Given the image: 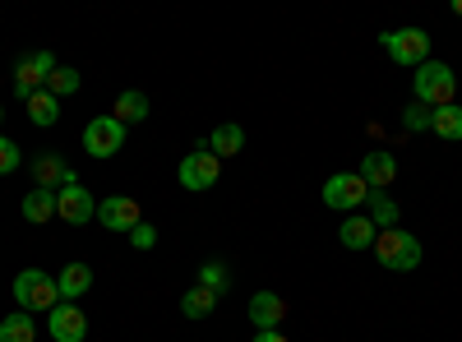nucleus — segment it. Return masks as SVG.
I'll list each match as a JSON object with an SVG mask.
<instances>
[{
  "instance_id": "obj_1",
  "label": "nucleus",
  "mask_w": 462,
  "mask_h": 342,
  "mask_svg": "<svg viewBox=\"0 0 462 342\" xmlns=\"http://www.w3.org/2000/svg\"><path fill=\"white\" fill-rule=\"evenodd\" d=\"M370 250L379 259V269H389V273H411L420 263V241L407 232V226H389V232H379Z\"/></svg>"
},
{
  "instance_id": "obj_2",
  "label": "nucleus",
  "mask_w": 462,
  "mask_h": 342,
  "mask_svg": "<svg viewBox=\"0 0 462 342\" xmlns=\"http://www.w3.org/2000/svg\"><path fill=\"white\" fill-rule=\"evenodd\" d=\"M14 300H19V310H56L60 306V287H56V278L47 273V269H19V278H14Z\"/></svg>"
},
{
  "instance_id": "obj_3",
  "label": "nucleus",
  "mask_w": 462,
  "mask_h": 342,
  "mask_svg": "<svg viewBox=\"0 0 462 342\" xmlns=\"http://www.w3.org/2000/svg\"><path fill=\"white\" fill-rule=\"evenodd\" d=\"M416 102H426V106H448V102H457V79H453V69H448L444 60L416 65Z\"/></svg>"
},
{
  "instance_id": "obj_4",
  "label": "nucleus",
  "mask_w": 462,
  "mask_h": 342,
  "mask_svg": "<svg viewBox=\"0 0 462 342\" xmlns=\"http://www.w3.org/2000/svg\"><path fill=\"white\" fill-rule=\"evenodd\" d=\"M379 42H383V51H389L393 65L416 69V65L430 60V32L426 28H393V32H383Z\"/></svg>"
},
{
  "instance_id": "obj_5",
  "label": "nucleus",
  "mask_w": 462,
  "mask_h": 342,
  "mask_svg": "<svg viewBox=\"0 0 462 342\" xmlns=\"http://www.w3.org/2000/svg\"><path fill=\"white\" fill-rule=\"evenodd\" d=\"M324 204L346 217V213H356L361 204H370V185L361 180V171H333L324 180Z\"/></svg>"
},
{
  "instance_id": "obj_6",
  "label": "nucleus",
  "mask_w": 462,
  "mask_h": 342,
  "mask_svg": "<svg viewBox=\"0 0 462 342\" xmlns=\"http://www.w3.org/2000/svg\"><path fill=\"white\" fill-rule=\"evenodd\" d=\"M176 176H180V185L189 189V195H199V189H213V185H217V176H222V158L208 153V139H204V143H195V153H185V158H180Z\"/></svg>"
},
{
  "instance_id": "obj_7",
  "label": "nucleus",
  "mask_w": 462,
  "mask_h": 342,
  "mask_svg": "<svg viewBox=\"0 0 462 342\" xmlns=\"http://www.w3.org/2000/svg\"><path fill=\"white\" fill-rule=\"evenodd\" d=\"M84 148H88V158H97V162L116 158L125 148V125L116 121V116H93L84 125Z\"/></svg>"
},
{
  "instance_id": "obj_8",
  "label": "nucleus",
  "mask_w": 462,
  "mask_h": 342,
  "mask_svg": "<svg viewBox=\"0 0 462 342\" xmlns=\"http://www.w3.org/2000/svg\"><path fill=\"white\" fill-rule=\"evenodd\" d=\"M51 74H56V56H51V51H32V56H23V60L14 65V97L28 102L32 93H42Z\"/></svg>"
},
{
  "instance_id": "obj_9",
  "label": "nucleus",
  "mask_w": 462,
  "mask_h": 342,
  "mask_svg": "<svg viewBox=\"0 0 462 342\" xmlns=\"http://www.w3.org/2000/svg\"><path fill=\"white\" fill-rule=\"evenodd\" d=\"M47 333L56 342H84L88 337V315H84L79 300H60V306L47 315Z\"/></svg>"
},
{
  "instance_id": "obj_10",
  "label": "nucleus",
  "mask_w": 462,
  "mask_h": 342,
  "mask_svg": "<svg viewBox=\"0 0 462 342\" xmlns=\"http://www.w3.org/2000/svg\"><path fill=\"white\" fill-rule=\"evenodd\" d=\"M56 217L60 222H74V226H84V222H93L97 217V204H93V195H88V185H60L56 189Z\"/></svg>"
},
{
  "instance_id": "obj_11",
  "label": "nucleus",
  "mask_w": 462,
  "mask_h": 342,
  "mask_svg": "<svg viewBox=\"0 0 462 342\" xmlns=\"http://www.w3.org/2000/svg\"><path fill=\"white\" fill-rule=\"evenodd\" d=\"M97 222L106 226V232H134V226L143 222V208H139V199H130V195H111V199H102L97 204Z\"/></svg>"
},
{
  "instance_id": "obj_12",
  "label": "nucleus",
  "mask_w": 462,
  "mask_h": 342,
  "mask_svg": "<svg viewBox=\"0 0 462 342\" xmlns=\"http://www.w3.org/2000/svg\"><path fill=\"white\" fill-rule=\"evenodd\" d=\"M245 315H250L254 333H278L282 319H287V300H282L278 291H254L250 306H245Z\"/></svg>"
},
{
  "instance_id": "obj_13",
  "label": "nucleus",
  "mask_w": 462,
  "mask_h": 342,
  "mask_svg": "<svg viewBox=\"0 0 462 342\" xmlns=\"http://www.w3.org/2000/svg\"><path fill=\"white\" fill-rule=\"evenodd\" d=\"M361 180L370 189H389L398 180V158L389 153V148H370V153L361 158Z\"/></svg>"
},
{
  "instance_id": "obj_14",
  "label": "nucleus",
  "mask_w": 462,
  "mask_h": 342,
  "mask_svg": "<svg viewBox=\"0 0 462 342\" xmlns=\"http://www.w3.org/2000/svg\"><path fill=\"white\" fill-rule=\"evenodd\" d=\"M74 180H79V176H74L69 162L56 158V153H42V158L32 162V185L37 189H60V185H74Z\"/></svg>"
},
{
  "instance_id": "obj_15",
  "label": "nucleus",
  "mask_w": 462,
  "mask_h": 342,
  "mask_svg": "<svg viewBox=\"0 0 462 342\" xmlns=\"http://www.w3.org/2000/svg\"><path fill=\"white\" fill-rule=\"evenodd\" d=\"M56 287H60V300H79V296H88V287H93V269L84 259H69L65 269L56 273Z\"/></svg>"
},
{
  "instance_id": "obj_16",
  "label": "nucleus",
  "mask_w": 462,
  "mask_h": 342,
  "mask_svg": "<svg viewBox=\"0 0 462 342\" xmlns=\"http://www.w3.org/2000/svg\"><path fill=\"white\" fill-rule=\"evenodd\" d=\"M374 222L370 217H361V213H346L342 217V226H337V241L346 245V250H370L374 245Z\"/></svg>"
},
{
  "instance_id": "obj_17",
  "label": "nucleus",
  "mask_w": 462,
  "mask_h": 342,
  "mask_svg": "<svg viewBox=\"0 0 462 342\" xmlns=\"http://www.w3.org/2000/svg\"><path fill=\"white\" fill-rule=\"evenodd\" d=\"M116 121H121L125 130L130 125H139L143 116H148V93H139V88H125L121 97H116V111H111Z\"/></svg>"
},
{
  "instance_id": "obj_18",
  "label": "nucleus",
  "mask_w": 462,
  "mask_h": 342,
  "mask_svg": "<svg viewBox=\"0 0 462 342\" xmlns=\"http://www.w3.org/2000/svg\"><path fill=\"white\" fill-rule=\"evenodd\" d=\"M241 148H245V130L241 125H217L213 134H208V153H217V158H236L241 153Z\"/></svg>"
},
{
  "instance_id": "obj_19",
  "label": "nucleus",
  "mask_w": 462,
  "mask_h": 342,
  "mask_svg": "<svg viewBox=\"0 0 462 342\" xmlns=\"http://www.w3.org/2000/svg\"><path fill=\"white\" fill-rule=\"evenodd\" d=\"M19 208H23L28 222H51V217H56V189H37V185H32Z\"/></svg>"
},
{
  "instance_id": "obj_20",
  "label": "nucleus",
  "mask_w": 462,
  "mask_h": 342,
  "mask_svg": "<svg viewBox=\"0 0 462 342\" xmlns=\"http://www.w3.org/2000/svg\"><path fill=\"white\" fill-rule=\"evenodd\" d=\"M430 134H439L444 143H457V139H462V106H457V102H448V106H435Z\"/></svg>"
},
{
  "instance_id": "obj_21",
  "label": "nucleus",
  "mask_w": 462,
  "mask_h": 342,
  "mask_svg": "<svg viewBox=\"0 0 462 342\" xmlns=\"http://www.w3.org/2000/svg\"><path fill=\"white\" fill-rule=\"evenodd\" d=\"M213 310H217V296H213L208 287H199V282L180 296V315H185V319H208Z\"/></svg>"
},
{
  "instance_id": "obj_22",
  "label": "nucleus",
  "mask_w": 462,
  "mask_h": 342,
  "mask_svg": "<svg viewBox=\"0 0 462 342\" xmlns=\"http://www.w3.org/2000/svg\"><path fill=\"white\" fill-rule=\"evenodd\" d=\"M28 121H32V125H42V130L56 125V121H60V97H51L47 88H42V93H32V97H28Z\"/></svg>"
},
{
  "instance_id": "obj_23",
  "label": "nucleus",
  "mask_w": 462,
  "mask_h": 342,
  "mask_svg": "<svg viewBox=\"0 0 462 342\" xmlns=\"http://www.w3.org/2000/svg\"><path fill=\"white\" fill-rule=\"evenodd\" d=\"M370 222H374V232L398 226V204L389 199V189H370Z\"/></svg>"
},
{
  "instance_id": "obj_24",
  "label": "nucleus",
  "mask_w": 462,
  "mask_h": 342,
  "mask_svg": "<svg viewBox=\"0 0 462 342\" xmlns=\"http://www.w3.org/2000/svg\"><path fill=\"white\" fill-rule=\"evenodd\" d=\"M0 342H37V328H32V315L28 310H14L0 319Z\"/></svg>"
},
{
  "instance_id": "obj_25",
  "label": "nucleus",
  "mask_w": 462,
  "mask_h": 342,
  "mask_svg": "<svg viewBox=\"0 0 462 342\" xmlns=\"http://www.w3.org/2000/svg\"><path fill=\"white\" fill-rule=\"evenodd\" d=\"M199 287H208L213 296H226L231 291V269L222 259H204V269H199Z\"/></svg>"
},
{
  "instance_id": "obj_26",
  "label": "nucleus",
  "mask_w": 462,
  "mask_h": 342,
  "mask_svg": "<svg viewBox=\"0 0 462 342\" xmlns=\"http://www.w3.org/2000/svg\"><path fill=\"white\" fill-rule=\"evenodd\" d=\"M79 69H69V65H56V74H51V79H47V93L51 97H69V93H79Z\"/></svg>"
},
{
  "instance_id": "obj_27",
  "label": "nucleus",
  "mask_w": 462,
  "mask_h": 342,
  "mask_svg": "<svg viewBox=\"0 0 462 342\" xmlns=\"http://www.w3.org/2000/svg\"><path fill=\"white\" fill-rule=\"evenodd\" d=\"M430 121H435V106H426V102L411 97V106L402 111V125H407L411 134H420V130H430Z\"/></svg>"
},
{
  "instance_id": "obj_28",
  "label": "nucleus",
  "mask_w": 462,
  "mask_h": 342,
  "mask_svg": "<svg viewBox=\"0 0 462 342\" xmlns=\"http://www.w3.org/2000/svg\"><path fill=\"white\" fill-rule=\"evenodd\" d=\"M130 245H134V250H152V245H158V226H152V222H139L134 232H130Z\"/></svg>"
},
{
  "instance_id": "obj_29",
  "label": "nucleus",
  "mask_w": 462,
  "mask_h": 342,
  "mask_svg": "<svg viewBox=\"0 0 462 342\" xmlns=\"http://www.w3.org/2000/svg\"><path fill=\"white\" fill-rule=\"evenodd\" d=\"M14 167H19V143L0 134V176H10Z\"/></svg>"
},
{
  "instance_id": "obj_30",
  "label": "nucleus",
  "mask_w": 462,
  "mask_h": 342,
  "mask_svg": "<svg viewBox=\"0 0 462 342\" xmlns=\"http://www.w3.org/2000/svg\"><path fill=\"white\" fill-rule=\"evenodd\" d=\"M254 342H291L287 333H254Z\"/></svg>"
},
{
  "instance_id": "obj_31",
  "label": "nucleus",
  "mask_w": 462,
  "mask_h": 342,
  "mask_svg": "<svg viewBox=\"0 0 462 342\" xmlns=\"http://www.w3.org/2000/svg\"><path fill=\"white\" fill-rule=\"evenodd\" d=\"M453 14H457V19H462V0H453Z\"/></svg>"
},
{
  "instance_id": "obj_32",
  "label": "nucleus",
  "mask_w": 462,
  "mask_h": 342,
  "mask_svg": "<svg viewBox=\"0 0 462 342\" xmlns=\"http://www.w3.org/2000/svg\"><path fill=\"white\" fill-rule=\"evenodd\" d=\"M0 121H5V106H0Z\"/></svg>"
}]
</instances>
